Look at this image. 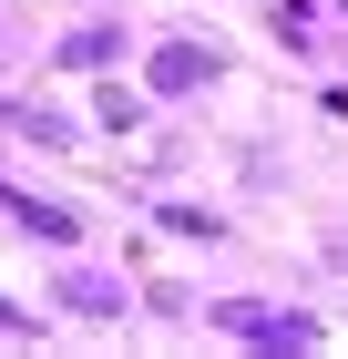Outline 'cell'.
Here are the masks:
<instances>
[{
	"mask_svg": "<svg viewBox=\"0 0 348 359\" xmlns=\"http://www.w3.org/2000/svg\"><path fill=\"white\" fill-rule=\"evenodd\" d=\"M215 329H236V339H267V349H307V318H277V308H215Z\"/></svg>",
	"mask_w": 348,
	"mask_h": 359,
	"instance_id": "1",
	"label": "cell"
}]
</instances>
